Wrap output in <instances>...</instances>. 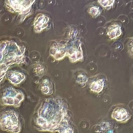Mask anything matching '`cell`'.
<instances>
[{
  "instance_id": "3957f363",
  "label": "cell",
  "mask_w": 133,
  "mask_h": 133,
  "mask_svg": "<svg viewBox=\"0 0 133 133\" xmlns=\"http://www.w3.org/2000/svg\"><path fill=\"white\" fill-rule=\"evenodd\" d=\"M121 34V28L117 25H111L108 29V35H109L111 38H115L119 36Z\"/></svg>"
},
{
  "instance_id": "6da1fadb",
  "label": "cell",
  "mask_w": 133,
  "mask_h": 133,
  "mask_svg": "<svg viewBox=\"0 0 133 133\" xmlns=\"http://www.w3.org/2000/svg\"><path fill=\"white\" fill-rule=\"evenodd\" d=\"M18 118L13 111L4 112L0 118V126L3 131H8L13 132H18Z\"/></svg>"
},
{
  "instance_id": "52a82bcc",
  "label": "cell",
  "mask_w": 133,
  "mask_h": 133,
  "mask_svg": "<svg viewBox=\"0 0 133 133\" xmlns=\"http://www.w3.org/2000/svg\"><path fill=\"white\" fill-rule=\"evenodd\" d=\"M114 1H99V3L102 4V5L104 6H110L112 5V4L113 3Z\"/></svg>"
},
{
  "instance_id": "5b68a950",
  "label": "cell",
  "mask_w": 133,
  "mask_h": 133,
  "mask_svg": "<svg viewBox=\"0 0 133 133\" xmlns=\"http://www.w3.org/2000/svg\"><path fill=\"white\" fill-rule=\"evenodd\" d=\"M103 85H104V84H103L102 81L99 80L92 83V84H91L90 88H91V90L94 91V92H99L102 90V89Z\"/></svg>"
},
{
  "instance_id": "ba28073f",
  "label": "cell",
  "mask_w": 133,
  "mask_h": 133,
  "mask_svg": "<svg viewBox=\"0 0 133 133\" xmlns=\"http://www.w3.org/2000/svg\"><path fill=\"white\" fill-rule=\"evenodd\" d=\"M129 51L130 55L133 57V39L131 41H130L129 44Z\"/></svg>"
},
{
  "instance_id": "8992f818",
  "label": "cell",
  "mask_w": 133,
  "mask_h": 133,
  "mask_svg": "<svg viewBox=\"0 0 133 133\" xmlns=\"http://www.w3.org/2000/svg\"><path fill=\"white\" fill-rule=\"evenodd\" d=\"M89 12L90 14H91L92 16H96L99 14L100 11H99V8L93 6V7L91 8V9H89Z\"/></svg>"
},
{
  "instance_id": "7a4b0ae2",
  "label": "cell",
  "mask_w": 133,
  "mask_h": 133,
  "mask_svg": "<svg viewBox=\"0 0 133 133\" xmlns=\"http://www.w3.org/2000/svg\"><path fill=\"white\" fill-rule=\"evenodd\" d=\"M112 117L117 121L124 122L129 119V114L125 109H117L113 111Z\"/></svg>"
},
{
  "instance_id": "9c48e42d",
  "label": "cell",
  "mask_w": 133,
  "mask_h": 133,
  "mask_svg": "<svg viewBox=\"0 0 133 133\" xmlns=\"http://www.w3.org/2000/svg\"><path fill=\"white\" fill-rule=\"evenodd\" d=\"M59 133H73V131L70 128H66L61 130Z\"/></svg>"
},
{
  "instance_id": "277c9868",
  "label": "cell",
  "mask_w": 133,
  "mask_h": 133,
  "mask_svg": "<svg viewBox=\"0 0 133 133\" xmlns=\"http://www.w3.org/2000/svg\"><path fill=\"white\" fill-rule=\"evenodd\" d=\"M21 74L18 72H10L9 75V79L13 84H18L22 81L20 79Z\"/></svg>"
}]
</instances>
